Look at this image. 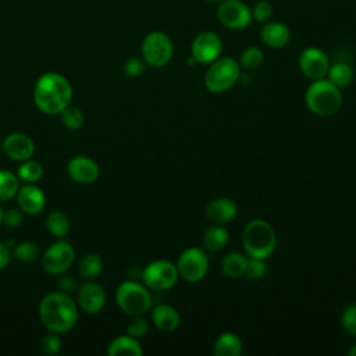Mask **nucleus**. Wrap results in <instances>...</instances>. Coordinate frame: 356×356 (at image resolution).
Segmentation results:
<instances>
[{"instance_id": "obj_1", "label": "nucleus", "mask_w": 356, "mask_h": 356, "mask_svg": "<svg viewBox=\"0 0 356 356\" xmlns=\"http://www.w3.org/2000/svg\"><path fill=\"white\" fill-rule=\"evenodd\" d=\"M72 99V88L68 79L57 72L40 75L33 88L36 107L49 115L60 114Z\"/></svg>"}, {"instance_id": "obj_2", "label": "nucleus", "mask_w": 356, "mask_h": 356, "mask_svg": "<svg viewBox=\"0 0 356 356\" xmlns=\"http://www.w3.org/2000/svg\"><path fill=\"white\" fill-rule=\"evenodd\" d=\"M39 317L42 324L53 332H67L78 321V306L64 292H51L46 295L39 305Z\"/></svg>"}, {"instance_id": "obj_3", "label": "nucleus", "mask_w": 356, "mask_h": 356, "mask_svg": "<svg viewBox=\"0 0 356 356\" xmlns=\"http://www.w3.org/2000/svg\"><path fill=\"white\" fill-rule=\"evenodd\" d=\"M305 102L313 114L330 117L339 111L342 106V93L338 86L323 78L310 83L305 95Z\"/></svg>"}, {"instance_id": "obj_4", "label": "nucleus", "mask_w": 356, "mask_h": 356, "mask_svg": "<svg viewBox=\"0 0 356 356\" xmlns=\"http://www.w3.org/2000/svg\"><path fill=\"white\" fill-rule=\"evenodd\" d=\"M242 243L248 256L267 259L277 245L275 231L266 220H250L242 231Z\"/></svg>"}, {"instance_id": "obj_5", "label": "nucleus", "mask_w": 356, "mask_h": 356, "mask_svg": "<svg viewBox=\"0 0 356 356\" xmlns=\"http://www.w3.org/2000/svg\"><path fill=\"white\" fill-rule=\"evenodd\" d=\"M241 67L232 57H218L209 64L204 74V85L211 93H224L239 79Z\"/></svg>"}, {"instance_id": "obj_6", "label": "nucleus", "mask_w": 356, "mask_h": 356, "mask_svg": "<svg viewBox=\"0 0 356 356\" xmlns=\"http://www.w3.org/2000/svg\"><path fill=\"white\" fill-rule=\"evenodd\" d=\"M118 307L129 316L145 314L152 307V295L146 285L136 281H124L115 291Z\"/></svg>"}, {"instance_id": "obj_7", "label": "nucleus", "mask_w": 356, "mask_h": 356, "mask_svg": "<svg viewBox=\"0 0 356 356\" xmlns=\"http://www.w3.org/2000/svg\"><path fill=\"white\" fill-rule=\"evenodd\" d=\"M140 51L146 64L154 68H161L171 61L174 46L167 33L161 31H153L143 38Z\"/></svg>"}, {"instance_id": "obj_8", "label": "nucleus", "mask_w": 356, "mask_h": 356, "mask_svg": "<svg viewBox=\"0 0 356 356\" xmlns=\"http://www.w3.org/2000/svg\"><path fill=\"white\" fill-rule=\"evenodd\" d=\"M178 278L177 266L168 260H154L149 263L142 273L145 285L153 291H167L177 284Z\"/></svg>"}, {"instance_id": "obj_9", "label": "nucleus", "mask_w": 356, "mask_h": 356, "mask_svg": "<svg viewBox=\"0 0 356 356\" xmlns=\"http://www.w3.org/2000/svg\"><path fill=\"white\" fill-rule=\"evenodd\" d=\"M177 270L179 278L186 282H197L204 278L209 270V259L203 249L188 248L178 256Z\"/></svg>"}, {"instance_id": "obj_10", "label": "nucleus", "mask_w": 356, "mask_h": 356, "mask_svg": "<svg viewBox=\"0 0 356 356\" xmlns=\"http://www.w3.org/2000/svg\"><path fill=\"white\" fill-rule=\"evenodd\" d=\"M75 252L67 241H58L51 243L42 256L43 270L50 275H58L65 273L74 263Z\"/></svg>"}, {"instance_id": "obj_11", "label": "nucleus", "mask_w": 356, "mask_h": 356, "mask_svg": "<svg viewBox=\"0 0 356 356\" xmlns=\"http://www.w3.org/2000/svg\"><path fill=\"white\" fill-rule=\"evenodd\" d=\"M218 21L228 29L241 31L250 25V8L242 0H222L217 7Z\"/></svg>"}, {"instance_id": "obj_12", "label": "nucleus", "mask_w": 356, "mask_h": 356, "mask_svg": "<svg viewBox=\"0 0 356 356\" xmlns=\"http://www.w3.org/2000/svg\"><path fill=\"white\" fill-rule=\"evenodd\" d=\"M222 50L221 38L211 31L200 32L191 44V56L196 63L210 64L217 60Z\"/></svg>"}, {"instance_id": "obj_13", "label": "nucleus", "mask_w": 356, "mask_h": 356, "mask_svg": "<svg viewBox=\"0 0 356 356\" xmlns=\"http://www.w3.org/2000/svg\"><path fill=\"white\" fill-rule=\"evenodd\" d=\"M299 68L312 81L323 79L327 76L330 68L328 56L318 47H306L299 54Z\"/></svg>"}, {"instance_id": "obj_14", "label": "nucleus", "mask_w": 356, "mask_h": 356, "mask_svg": "<svg viewBox=\"0 0 356 356\" xmlns=\"http://www.w3.org/2000/svg\"><path fill=\"white\" fill-rule=\"evenodd\" d=\"M1 146L6 156L14 161H25L31 159L35 152L33 140L26 134L21 132H14L6 136Z\"/></svg>"}, {"instance_id": "obj_15", "label": "nucleus", "mask_w": 356, "mask_h": 356, "mask_svg": "<svg viewBox=\"0 0 356 356\" xmlns=\"http://www.w3.org/2000/svg\"><path fill=\"white\" fill-rule=\"evenodd\" d=\"M106 303V293L102 285L85 282L78 289V306L86 314H97Z\"/></svg>"}, {"instance_id": "obj_16", "label": "nucleus", "mask_w": 356, "mask_h": 356, "mask_svg": "<svg viewBox=\"0 0 356 356\" xmlns=\"http://www.w3.org/2000/svg\"><path fill=\"white\" fill-rule=\"evenodd\" d=\"M67 172L78 184H92L99 178L100 170L95 160L86 156H75L68 161Z\"/></svg>"}, {"instance_id": "obj_17", "label": "nucleus", "mask_w": 356, "mask_h": 356, "mask_svg": "<svg viewBox=\"0 0 356 356\" xmlns=\"http://www.w3.org/2000/svg\"><path fill=\"white\" fill-rule=\"evenodd\" d=\"M18 207L25 214H39L46 206V196L40 188L33 184H26L17 192Z\"/></svg>"}, {"instance_id": "obj_18", "label": "nucleus", "mask_w": 356, "mask_h": 356, "mask_svg": "<svg viewBox=\"0 0 356 356\" xmlns=\"http://www.w3.org/2000/svg\"><path fill=\"white\" fill-rule=\"evenodd\" d=\"M204 214L213 224L225 225L231 222L238 214V206L232 199L217 197L213 199L204 209Z\"/></svg>"}, {"instance_id": "obj_19", "label": "nucleus", "mask_w": 356, "mask_h": 356, "mask_svg": "<svg viewBox=\"0 0 356 356\" xmlns=\"http://www.w3.org/2000/svg\"><path fill=\"white\" fill-rule=\"evenodd\" d=\"M291 29L281 21H267L260 31L261 42L271 49H282L291 40Z\"/></svg>"}, {"instance_id": "obj_20", "label": "nucleus", "mask_w": 356, "mask_h": 356, "mask_svg": "<svg viewBox=\"0 0 356 356\" xmlns=\"http://www.w3.org/2000/svg\"><path fill=\"white\" fill-rule=\"evenodd\" d=\"M152 321L154 327L163 332H172L179 325V314L170 305H157L152 310Z\"/></svg>"}, {"instance_id": "obj_21", "label": "nucleus", "mask_w": 356, "mask_h": 356, "mask_svg": "<svg viewBox=\"0 0 356 356\" xmlns=\"http://www.w3.org/2000/svg\"><path fill=\"white\" fill-rule=\"evenodd\" d=\"M242 350V339L231 331L220 334L213 345V353L216 356H239Z\"/></svg>"}, {"instance_id": "obj_22", "label": "nucleus", "mask_w": 356, "mask_h": 356, "mask_svg": "<svg viewBox=\"0 0 356 356\" xmlns=\"http://www.w3.org/2000/svg\"><path fill=\"white\" fill-rule=\"evenodd\" d=\"M142 353H143V349L138 342V339L128 334L114 338L107 348V355L110 356H120V355L142 356Z\"/></svg>"}, {"instance_id": "obj_23", "label": "nucleus", "mask_w": 356, "mask_h": 356, "mask_svg": "<svg viewBox=\"0 0 356 356\" xmlns=\"http://www.w3.org/2000/svg\"><path fill=\"white\" fill-rule=\"evenodd\" d=\"M228 239V231L220 224H213L203 232L202 245L209 252H218L227 245Z\"/></svg>"}, {"instance_id": "obj_24", "label": "nucleus", "mask_w": 356, "mask_h": 356, "mask_svg": "<svg viewBox=\"0 0 356 356\" xmlns=\"http://www.w3.org/2000/svg\"><path fill=\"white\" fill-rule=\"evenodd\" d=\"M246 263H248V257L245 254L232 252V253H228L222 259L221 270H222L224 275H227L229 278H239L245 274Z\"/></svg>"}, {"instance_id": "obj_25", "label": "nucleus", "mask_w": 356, "mask_h": 356, "mask_svg": "<svg viewBox=\"0 0 356 356\" xmlns=\"http://www.w3.org/2000/svg\"><path fill=\"white\" fill-rule=\"evenodd\" d=\"M327 79L338 88L348 86L353 81V68L346 63H335L330 65Z\"/></svg>"}, {"instance_id": "obj_26", "label": "nucleus", "mask_w": 356, "mask_h": 356, "mask_svg": "<svg viewBox=\"0 0 356 356\" xmlns=\"http://www.w3.org/2000/svg\"><path fill=\"white\" fill-rule=\"evenodd\" d=\"M46 228L53 236L61 239L67 236L70 231V220L63 211H50L46 217Z\"/></svg>"}, {"instance_id": "obj_27", "label": "nucleus", "mask_w": 356, "mask_h": 356, "mask_svg": "<svg viewBox=\"0 0 356 356\" xmlns=\"http://www.w3.org/2000/svg\"><path fill=\"white\" fill-rule=\"evenodd\" d=\"M103 270V260L97 253H88L79 261V275L83 280L96 278Z\"/></svg>"}, {"instance_id": "obj_28", "label": "nucleus", "mask_w": 356, "mask_h": 356, "mask_svg": "<svg viewBox=\"0 0 356 356\" xmlns=\"http://www.w3.org/2000/svg\"><path fill=\"white\" fill-rule=\"evenodd\" d=\"M19 178L7 170H0V202H7L17 195Z\"/></svg>"}, {"instance_id": "obj_29", "label": "nucleus", "mask_w": 356, "mask_h": 356, "mask_svg": "<svg viewBox=\"0 0 356 356\" xmlns=\"http://www.w3.org/2000/svg\"><path fill=\"white\" fill-rule=\"evenodd\" d=\"M43 165L39 161L28 159L22 161V164L18 167L17 177L26 184H35L43 177Z\"/></svg>"}, {"instance_id": "obj_30", "label": "nucleus", "mask_w": 356, "mask_h": 356, "mask_svg": "<svg viewBox=\"0 0 356 356\" xmlns=\"http://www.w3.org/2000/svg\"><path fill=\"white\" fill-rule=\"evenodd\" d=\"M263 61H264L263 50L257 46H249L242 50L238 63L243 70L252 71V70H257L263 64Z\"/></svg>"}, {"instance_id": "obj_31", "label": "nucleus", "mask_w": 356, "mask_h": 356, "mask_svg": "<svg viewBox=\"0 0 356 356\" xmlns=\"http://www.w3.org/2000/svg\"><path fill=\"white\" fill-rule=\"evenodd\" d=\"M40 252L39 248L36 246V243L29 242V241H24L19 242L18 245H15L14 250H13V256L21 261V263H32L39 257Z\"/></svg>"}, {"instance_id": "obj_32", "label": "nucleus", "mask_w": 356, "mask_h": 356, "mask_svg": "<svg viewBox=\"0 0 356 356\" xmlns=\"http://www.w3.org/2000/svg\"><path fill=\"white\" fill-rule=\"evenodd\" d=\"M60 120L63 125L68 129H78L83 125L85 122V115L83 113L74 106H67L61 113H60Z\"/></svg>"}, {"instance_id": "obj_33", "label": "nucleus", "mask_w": 356, "mask_h": 356, "mask_svg": "<svg viewBox=\"0 0 356 356\" xmlns=\"http://www.w3.org/2000/svg\"><path fill=\"white\" fill-rule=\"evenodd\" d=\"M267 273V263L266 259H257V257H249L245 268V277L249 280H260Z\"/></svg>"}, {"instance_id": "obj_34", "label": "nucleus", "mask_w": 356, "mask_h": 356, "mask_svg": "<svg viewBox=\"0 0 356 356\" xmlns=\"http://www.w3.org/2000/svg\"><path fill=\"white\" fill-rule=\"evenodd\" d=\"M250 13H252V18L254 21L264 24V22L270 21V18L273 17L274 8H273V4L268 0H260L253 6Z\"/></svg>"}, {"instance_id": "obj_35", "label": "nucleus", "mask_w": 356, "mask_h": 356, "mask_svg": "<svg viewBox=\"0 0 356 356\" xmlns=\"http://www.w3.org/2000/svg\"><path fill=\"white\" fill-rule=\"evenodd\" d=\"M149 331V323L146 318L140 316H134V318L129 321L128 327H127V334L139 339L142 337H145Z\"/></svg>"}, {"instance_id": "obj_36", "label": "nucleus", "mask_w": 356, "mask_h": 356, "mask_svg": "<svg viewBox=\"0 0 356 356\" xmlns=\"http://www.w3.org/2000/svg\"><path fill=\"white\" fill-rule=\"evenodd\" d=\"M40 349L43 353L50 355V356L58 353L61 349V339L57 335V332L50 331L47 335H44L40 342Z\"/></svg>"}, {"instance_id": "obj_37", "label": "nucleus", "mask_w": 356, "mask_h": 356, "mask_svg": "<svg viewBox=\"0 0 356 356\" xmlns=\"http://www.w3.org/2000/svg\"><path fill=\"white\" fill-rule=\"evenodd\" d=\"M341 324L346 332L356 335V303L343 309L341 314Z\"/></svg>"}, {"instance_id": "obj_38", "label": "nucleus", "mask_w": 356, "mask_h": 356, "mask_svg": "<svg viewBox=\"0 0 356 356\" xmlns=\"http://www.w3.org/2000/svg\"><path fill=\"white\" fill-rule=\"evenodd\" d=\"M145 64L146 63L142 57H129L124 64V72L131 78H136L143 74Z\"/></svg>"}, {"instance_id": "obj_39", "label": "nucleus", "mask_w": 356, "mask_h": 356, "mask_svg": "<svg viewBox=\"0 0 356 356\" xmlns=\"http://www.w3.org/2000/svg\"><path fill=\"white\" fill-rule=\"evenodd\" d=\"M22 222V210L21 209H8L3 211V224L8 228H17Z\"/></svg>"}, {"instance_id": "obj_40", "label": "nucleus", "mask_w": 356, "mask_h": 356, "mask_svg": "<svg viewBox=\"0 0 356 356\" xmlns=\"http://www.w3.org/2000/svg\"><path fill=\"white\" fill-rule=\"evenodd\" d=\"M58 288L64 293H71V292H74L76 289V281L71 275H63L58 280Z\"/></svg>"}, {"instance_id": "obj_41", "label": "nucleus", "mask_w": 356, "mask_h": 356, "mask_svg": "<svg viewBox=\"0 0 356 356\" xmlns=\"http://www.w3.org/2000/svg\"><path fill=\"white\" fill-rule=\"evenodd\" d=\"M10 259H11V252L8 246L4 242H0V270L7 267V264L10 263Z\"/></svg>"}, {"instance_id": "obj_42", "label": "nucleus", "mask_w": 356, "mask_h": 356, "mask_svg": "<svg viewBox=\"0 0 356 356\" xmlns=\"http://www.w3.org/2000/svg\"><path fill=\"white\" fill-rule=\"evenodd\" d=\"M348 355H349V356H356V343L348 350Z\"/></svg>"}, {"instance_id": "obj_43", "label": "nucleus", "mask_w": 356, "mask_h": 356, "mask_svg": "<svg viewBox=\"0 0 356 356\" xmlns=\"http://www.w3.org/2000/svg\"><path fill=\"white\" fill-rule=\"evenodd\" d=\"M206 1H209V3H214V4H218V3H221L222 0H206Z\"/></svg>"}, {"instance_id": "obj_44", "label": "nucleus", "mask_w": 356, "mask_h": 356, "mask_svg": "<svg viewBox=\"0 0 356 356\" xmlns=\"http://www.w3.org/2000/svg\"><path fill=\"white\" fill-rule=\"evenodd\" d=\"M3 224V210H1V207H0V225Z\"/></svg>"}]
</instances>
